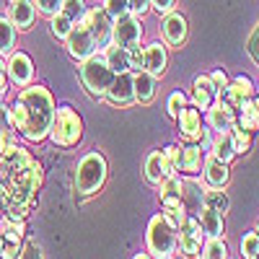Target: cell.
Listing matches in <instances>:
<instances>
[{"mask_svg":"<svg viewBox=\"0 0 259 259\" xmlns=\"http://www.w3.org/2000/svg\"><path fill=\"white\" fill-rule=\"evenodd\" d=\"M11 109V127L31 143H39L50 135V127L55 119V99L41 85H29L18 94Z\"/></svg>","mask_w":259,"mask_h":259,"instance_id":"obj_1","label":"cell"},{"mask_svg":"<svg viewBox=\"0 0 259 259\" xmlns=\"http://www.w3.org/2000/svg\"><path fill=\"white\" fill-rule=\"evenodd\" d=\"M104 182H106V158L96 150L85 153L75 168V192L83 197H91L104 187Z\"/></svg>","mask_w":259,"mask_h":259,"instance_id":"obj_2","label":"cell"},{"mask_svg":"<svg viewBox=\"0 0 259 259\" xmlns=\"http://www.w3.org/2000/svg\"><path fill=\"white\" fill-rule=\"evenodd\" d=\"M80 80L85 85V91H89L91 96H104L106 89L112 85L114 80V70L106 65L104 55H91V57H85L80 60Z\"/></svg>","mask_w":259,"mask_h":259,"instance_id":"obj_3","label":"cell"},{"mask_svg":"<svg viewBox=\"0 0 259 259\" xmlns=\"http://www.w3.org/2000/svg\"><path fill=\"white\" fill-rule=\"evenodd\" d=\"M83 135V122L80 117L70 109V106H62V109L55 112V119H52V127H50V138L55 145H62V148H70L80 140Z\"/></svg>","mask_w":259,"mask_h":259,"instance_id":"obj_4","label":"cell"},{"mask_svg":"<svg viewBox=\"0 0 259 259\" xmlns=\"http://www.w3.org/2000/svg\"><path fill=\"white\" fill-rule=\"evenodd\" d=\"M148 249L153 256H174L177 251V228L163 215H156L148 226Z\"/></svg>","mask_w":259,"mask_h":259,"instance_id":"obj_5","label":"cell"},{"mask_svg":"<svg viewBox=\"0 0 259 259\" xmlns=\"http://www.w3.org/2000/svg\"><path fill=\"white\" fill-rule=\"evenodd\" d=\"M65 47H68V55L75 57V60H85V57H91L99 47H96V41L89 31V26L83 24V21H75L70 34L65 36Z\"/></svg>","mask_w":259,"mask_h":259,"instance_id":"obj_6","label":"cell"},{"mask_svg":"<svg viewBox=\"0 0 259 259\" xmlns=\"http://www.w3.org/2000/svg\"><path fill=\"white\" fill-rule=\"evenodd\" d=\"M80 21L89 26V31H91V36H94V41H96V47H106V45L112 41V21H114V18L106 13L104 8L85 11Z\"/></svg>","mask_w":259,"mask_h":259,"instance_id":"obj_7","label":"cell"},{"mask_svg":"<svg viewBox=\"0 0 259 259\" xmlns=\"http://www.w3.org/2000/svg\"><path fill=\"white\" fill-rule=\"evenodd\" d=\"M143 36V29H140V21L133 16V13H124L119 18L112 21V41L119 47H133L138 45Z\"/></svg>","mask_w":259,"mask_h":259,"instance_id":"obj_8","label":"cell"},{"mask_svg":"<svg viewBox=\"0 0 259 259\" xmlns=\"http://www.w3.org/2000/svg\"><path fill=\"white\" fill-rule=\"evenodd\" d=\"M104 96H106V101L114 104V106H130V104H133L135 101V89H133V75H130V70L117 73Z\"/></svg>","mask_w":259,"mask_h":259,"instance_id":"obj_9","label":"cell"},{"mask_svg":"<svg viewBox=\"0 0 259 259\" xmlns=\"http://www.w3.org/2000/svg\"><path fill=\"white\" fill-rule=\"evenodd\" d=\"M6 70H8V80L16 85H29L34 78V65L26 52H13L11 60L6 62Z\"/></svg>","mask_w":259,"mask_h":259,"instance_id":"obj_10","label":"cell"},{"mask_svg":"<svg viewBox=\"0 0 259 259\" xmlns=\"http://www.w3.org/2000/svg\"><path fill=\"white\" fill-rule=\"evenodd\" d=\"M236 109L228 106L223 99L221 101H212L207 106V124L210 130H218V133H226V130H233V122H236Z\"/></svg>","mask_w":259,"mask_h":259,"instance_id":"obj_11","label":"cell"},{"mask_svg":"<svg viewBox=\"0 0 259 259\" xmlns=\"http://www.w3.org/2000/svg\"><path fill=\"white\" fill-rule=\"evenodd\" d=\"M179 122V133L184 140H200V133H202V117H200V109L197 106H182V112L177 117Z\"/></svg>","mask_w":259,"mask_h":259,"instance_id":"obj_12","label":"cell"},{"mask_svg":"<svg viewBox=\"0 0 259 259\" xmlns=\"http://www.w3.org/2000/svg\"><path fill=\"white\" fill-rule=\"evenodd\" d=\"M161 31H163V39L168 41V45L179 47L182 41L187 39V18L182 13L168 11L166 18H163V24H161Z\"/></svg>","mask_w":259,"mask_h":259,"instance_id":"obj_13","label":"cell"},{"mask_svg":"<svg viewBox=\"0 0 259 259\" xmlns=\"http://www.w3.org/2000/svg\"><path fill=\"white\" fill-rule=\"evenodd\" d=\"M251 94H254V85H251V80H249L246 75H239L233 83H228V85H226L221 96H223V101H226L228 106H233V109H239L241 101L251 99Z\"/></svg>","mask_w":259,"mask_h":259,"instance_id":"obj_14","label":"cell"},{"mask_svg":"<svg viewBox=\"0 0 259 259\" xmlns=\"http://www.w3.org/2000/svg\"><path fill=\"white\" fill-rule=\"evenodd\" d=\"M8 18L13 21L16 29H29L36 18V6L34 0H11L8 6Z\"/></svg>","mask_w":259,"mask_h":259,"instance_id":"obj_15","label":"cell"},{"mask_svg":"<svg viewBox=\"0 0 259 259\" xmlns=\"http://www.w3.org/2000/svg\"><path fill=\"white\" fill-rule=\"evenodd\" d=\"M166 62H168L166 50L158 45V41H153V45H148V47L143 50V70H148L150 75L161 78V75L166 73Z\"/></svg>","mask_w":259,"mask_h":259,"instance_id":"obj_16","label":"cell"},{"mask_svg":"<svg viewBox=\"0 0 259 259\" xmlns=\"http://www.w3.org/2000/svg\"><path fill=\"white\" fill-rule=\"evenodd\" d=\"M194 106L197 109H207V106L215 101V96H218V89H215V83L210 75H197L194 78Z\"/></svg>","mask_w":259,"mask_h":259,"instance_id":"obj_17","label":"cell"},{"mask_svg":"<svg viewBox=\"0 0 259 259\" xmlns=\"http://www.w3.org/2000/svg\"><path fill=\"white\" fill-rule=\"evenodd\" d=\"M133 89H135V101L150 104L156 99V75H150L148 70H140L133 78Z\"/></svg>","mask_w":259,"mask_h":259,"instance_id":"obj_18","label":"cell"},{"mask_svg":"<svg viewBox=\"0 0 259 259\" xmlns=\"http://www.w3.org/2000/svg\"><path fill=\"white\" fill-rule=\"evenodd\" d=\"M205 179L210 187H226L228 184V163L218 156H210L205 161Z\"/></svg>","mask_w":259,"mask_h":259,"instance_id":"obj_19","label":"cell"},{"mask_svg":"<svg viewBox=\"0 0 259 259\" xmlns=\"http://www.w3.org/2000/svg\"><path fill=\"white\" fill-rule=\"evenodd\" d=\"M197 218H200L202 233H207V236H221L223 233V212H218V210H212V207L205 205V207H200Z\"/></svg>","mask_w":259,"mask_h":259,"instance_id":"obj_20","label":"cell"},{"mask_svg":"<svg viewBox=\"0 0 259 259\" xmlns=\"http://www.w3.org/2000/svg\"><path fill=\"white\" fill-rule=\"evenodd\" d=\"M179 168L187 171V174H197L202 168V148H197V145L179 148Z\"/></svg>","mask_w":259,"mask_h":259,"instance_id":"obj_21","label":"cell"},{"mask_svg":"<svg viewBox=\"0 0 259 259\" xmlns=\"http://www.w3.org/2000/svg\"><path fill=\"white\" fill-rule=\"evenodd\" d=\"M239 127L249 130V133L259 127V101H251V99L241 101V106H239Z\"/></svg>","mask_w":259,"mask_h":259,"instance_id":"obj_22","label":"cell"},{"mask_svg":"<svg viewBox=\"0 0 259 259\" xmlns=\"http://www.w3.org/2000/svg\"><path fill=\"white\" fill-rule=\"evenodd\" d=\"M104 60H106V65H109V68L114 70V75L130 70V65H127V47H119V45H114V41H112L109 47H106Z\"/></svg>","mask_w":259,"mask_h":259,"instance_id":"obj_23","label":"cell"},{"mask_svg":"<svg viewBox=\"0 0 259 259\" xmlns=\"http://www.w3.org/2000/svg\"><path fill=\"white\" fill-rule=\"evenodd\" d=\"M212 156H218L221 161H233L236 158V148H233V135H231V130H226V133L218 135V140L212 143Z\"/></svg>","mask_w":259,"mask_h":259,"instance_id":"obj_24","label":"cell"},{"mask_svg":"<svg viewBox=\"0 0 259 259\" xmlns=\"http://www.w3.org/2000/svg\"><path fill=\"white\" fill-rule=\"evenodd\" d=\"M163 177H166V171H163V156H161V150H153V153L145 158V179L150 184H158Z\"/></svg>","mask_w":259,"mask_h":259,"instance_id":"obj_25","label":"cell"},{"mask_svg":"<svg viewBox=\"0 0 259 259\" xmlns=\"http://www.w3.org/2000/svg\"><path fill=\"white\" fill-rule=\"evenodd\" d=\"M16 47V26L8 16H0V55H8Z\"/></svg>","mask_w":259,"mask_h":259,"instance_id":"obj_26","label":"cell"},{"mask_svg":"<svg viewBox=\"0 0 259 259\" xmlns=\"http://www.w3.org/2000/svg\"><path fill=\"white\" fill-rule=\"evenodd\" d=\"M202 205L218 210V212H226L228 210V197L221 192V187H210V189L202 192Z\"/></svg>","mask_w":259,"mask_h":259,"instance_id":"obj_27","label":"cell"},{"mask_svg":"<svg viewBox=\"0 0 259 259\" xmlns=\"http://www.w3.org/2000/svg\"><path fill=\"white\" fill-rule=\"evenodd\" d=\"M200 256L207 259H226L228 256V246L221 236H210V241L205 244V249H200Z\"/></svg>","mask_w":259,"mask_h":259,"instance_id":"obj_28","label":"cell"},{"mask_svg":"<svg viewBox=\"0 0 259 259\" xmlns=\"http://www.w3.org/2000/svg\"><path fill=\"white\" fill-rule=\"evenodd\" d=\"M70 29H73V21L65 16L62 11L55 13V16H50V31H52L55 39H65V36L70 34Z\"/></svg>","mask_w":259,"mask_h":259,"instance_id":"obj_29","label":"cell"},{"mask_svg":"<svg viewBox=\"0 0 259 259\" xmlns=\"http://www.w3.org/2000/svg\"><path fill=\"white\" fill-rule=\"evenodd\" d=\"M184 200H187L184 207H189L192 212H200V207H202V192L194 184H182V202Z\"/></svg>","mask_w":259,"mask_h":259,"instance_id":"obj_30","label":"cell"},{"mask_svg":"<svg viewBox=\"0 0 259 259\" xmlns=\"http://www.w3.org/2000/svg\"><path fill=\"white\" fill-rule=\"evenodd\" d=\"M161 156H163V171H166V177L168 174H177V168H179V148L177 145H168L161 150Z\"/></svg>","mask_w":259,"mask_h":259,"instance_id":"obj_31","label":"cell"},{"mask_svg":"<svg viewBox=\"0 0 259 259\" xmlns=\"http://www.w3.org/2000/svg\"><path fill=\"white\" fill-rule=\"evenodd\" d=\"M231 135H233V148H236V156H239V153H246V150L251 148V135H249V130H244V127H236V130H231Z\"/></svg>","mask_w":259,"mask_h":259,"instance_id":"obj_32","label":"cell"},{"mask_svg":"<svg viewBox=\"0 0 259 259\" xmlns=\"http://www.w3.org/2000/svg\"><path fill=\"white\" fill-rule=\"evenodd\" d=\"M60 11L75 24V21H80L83 13H85V3H83V0H62V8Z\"/></svg>","mask_w":259,"mask_h":259,"instance_id":"obj_33","label":"cell"},{"mask_svg":"<svg viewBox=\"0 0 259 259\" xmlns=\"http://www.w3.org/2000/svg\"><path fill=\"white\" fill-rule=\"evenodd\" d=\"M200 249H202V239H197L189 231H182V251L189 256H200Z\"/></svg>","mask_w":259,"mask_h":259,"instance_id":"obj_34","label":"cell"},{"mask_svg":"<svg viewBox=\"0 0 259 259\" xmlns=\"http://www.w3.org/2000/svg\"><path fill=\"white\" fill-rule=\"evenodd\" d=\"M24 233H26L24 221H11V223L3 228V239H6V241H13V244H21V239H24Z\"/></svg>","mask_w":259,"mask_h":259,"instance_id":"obj_35","label":"cell"},{"mask_svg":"<svg viewBox=\"0 0 259 259\" xmlns=\"http://www.w3.org/2000/svg\"><path fill=\"white\" fill-rule=\"evenodd\" d=\"M241 254L246 259H256L259 256V236L256 233H246L241 239Z\"/></svg>","mask_w":259,"mask_h":259,"instance_id":"obj_36","label":"cell"},{"mask_svg":"<svg viewBox=\"0 0 259 259\" xmlns=\"http://www.w3.org/2000/svg\"><path fill=\"white\" fill-rule=\"evenodd\" d=\"M16 145H18V143H16V130H13V127L0 130V153H3V156L13 153Z\"/></svg>","mask_w":259,"mask_h":259,"instance_id":"obj_37","label":"cell"},{"mask_svg":"<svg viewBox=\"0 0 259 259\" xmlns=\"http://www.w3.org/2000/svg\"><path fill=\"white\" fill-rule=\"evenodd\" d=\"M158 194L163 197V194H182V182L174 177V174H168L158 182Z\"/></svg>","mask_w":259,"mask_h":259,"instance_id":"obj_38","label":"cell"},{"mask_svg":"<svg viewBox=\"0 0 259 259\" xmlns=\"http://www.w3.org/2000/svg\"><path fill=\"white\" fill-rule=\"evenodd\" d=\"M166 212H163V218L168 221V226H174L177 231H179V226L184 223V218H187V207L184 205H179V207H163Z\"/></svg>","mask_w":259,"mask_h":259,"instance_id":"obj_39","label":"cell"},{"mask_svg":"<svg viewBox=\"0 0 259 259\" xmlns=\"http://www.w3.org/2000/svg\"><path fill=\"white\" fill-rule=\"evenodd\" d=\"M104 11L112 18H119V16L130 13V6H127V0H104Z\"/></svg>","mask_w":259,"mask_h":259,"instance_id":"obj_40","label":"cell"},{"mask_svg":"<svg viewBox=\"0 0 259 259\" xmlns=\"http://www.w3.org/2000/svg\"><path fill=\"white\" fill-rule=\"evenodd\" d=\"M184 104H187V96H184L182 91H177V94H171V96H168V104H166V109H168V117H174V119H177Z\"/></svg>","mask_w":259,"mask_h":259,"instance_id":"obj_41","label":"cell"},{"mask_svg":"<svg viewBox=\"0 0 259 259\" xmlns=\"http://www.w3.org/2000/svg\"><path fill=\"white\" fill-rule=\"evenodd\" d=\"M127 65H130V70H135V73L143 70V50L138 45L127 47Z\"/></svg>","mask_w":259,"mask_h":259,"instance_id":"obj_42","label":"cell"},{"mask_svg":"<svg viewBox=\"0 0 259 259\" xmlns=\"http://www.w3.org/2000/svg\"><path fill=\"white\" fill-rule=\"evenodd\" d=\"M34 6H36V11H39V13H45V16L50 18V16L60 13L62 0H34Z\"/></svg>","mask_w":259,"mask_h":259,"instance_id":"obj_43","label":"cell"},{"mask_svg":"<svg viewBox=\"0 0 259 259\" xmlns=\"http://www.w3.org/2000/svg\"><path fill=\"white\" fill-rule=\"evenodd\" d=\"M127 6L133 16H145L150 11V0H127Z\"/></svg>","mask_w":259,"mask_h":259,"instance_id":"obj_44","label":"cell"},{"mask_svg":"<svg viewBox=\"0 0 259 259\" xmlns=\"http://www.w3.org/2000/svg\"><path fill=\"white\" fill-rule=\"evenodd\" d=\"M249 55H251V60L259 65V24H256L254 34L249 36Z\"/></svg>","mask_w":259,"mask_h":259,"instance_id":"obj_45","label":"cell"},{"mask_svg":"<svg viewBox=\"0 0 259 259\" xmlns=\"http://www.w3.org/2000/svg\"><path fill=\"white\" fill-rule=\"evenodd\" d=\"M210 78H212L215 89H218V96H221V94H223V89L228 85V78H226V73H223V70H215V73H212Z\"/></svg>","mask_w":259,"mask_h":259,"instance_id":"obj_46","label":"cell"},{"mask_svg":"<svg viewBox=\"0 0 259 259\" xmlns=\"http://www.w3.org/2000/svg\"><path fill=\"white\" fill-rule=\"evenodd\" d=\"M150 8H156L158 13H168L174 11V0H150Z\"/></svg>","mask_w":259,"mask_h":259,"instance_id":"obj_47","label":"cell"},{"mask_svg":"<svg viewBox=\"0 0 259 259\" xmlns=\"http://www.w3.org/2000/svg\"><path fill=\"white\" fill-rule=\"evenodd\" d=\"M161 205H163V207H179V205H184V202H182V194H163Z\"/></svg>","mask_w":259,"mask_h":259,"instance_id":"obj_48","label":"cell"},{"mask_svg":"<svg viewBox=\"0 0 259 259\" xmlns=\"http://www.w3.org/2000/svg\"><path fill=\"white\" fill-rule=\"evenodd\" d=\"M11 127V109L0 101V130H8Z\"/></svg>","mask_w":259,"mask_h":259,"instance_id":"obj_49","label":"cell"},{"mask_svg":"<svg viewBox=\"0 0 259 259\" xmlns=\"http://www.w3.org/2000/svg\"><path fill=\"white\" fill-rule=\"evenodd\" d=\"M18 254H21V246L13 244V241H8V244L3 246V251H0V256H8V259H13V256H18Z\"/></svg>","mask_w":259,"mask_h":259,"instance_id":"obj_50","label":"cell"},{"mask_svg":"<svg viewBox=\"0 0 259 259\" xmlns=\"http://www.w3.org/2000/svg\"><path fill=\"white\" fill-rule=\"evenodd\" d=\"M18 256H41V251H39V246H36V244H31V241H29L24 249H21V254H18Z\"/></svg>","mask_w":259,"mask_h":259,"instance_id":"obj_51","label":"cell"},{"mask_svg":"<svg viewBox=\"0 0 259 259\" xmlns=\"http://www.w3.org/2000/svg\"><path fill=\"white\" fill-rule=\"evenodd\" d=\"M200 143H202V150H210V148H212V140H210V130H202V133H200Z\"/></svg>","mask_w":259,"mask_h":259,"instance_id":"obj_52","label":"cell"},{"mask_svg":"<svg viewBox=\"0 0 259 259\" xmlns=\"http://www.w3.org/2000/svg\"><path fill=\"white\" fill-rule=\"evenodd\" d=\"M6 91H8V78H6V70H0V99L6 96Z\"/></svg>","mask_w":259,"mask_h":259,"instance_id":"obj_53","label":"cell"},{"mask_svg":"<svg viewBox=\"0 0 259 259\" xmlns=\"http://www.w3.org/2000/svg\"><path fill=\"white\" fill-rule=\"evenodd\" d=\"M3 246H6V239H3V233H0V251H3Z\"/></svg>","mask_w":259,"mask_h":259,"instance_id":"obj_54","label":"cell"},{"mask_svg":"<svg viewBox=\"0 0 259 259\" xmlns=\"http://www.w3.org/2000/svg\"><path fill=\"white\" fill-rule=\"evenodd\" d=\"M0 70H6V62L3 60H0Z\"/></svg>","mask_w":259,"mask_h":259,"instance_id":"obj_55","label":"cell"},{"mask_svg":"<svg viewBox=\"0 0 259 259\" xmlns=\"http://www.w3.org/2000/svg\"><path fill=\"white\" fill-rule=\"evenodd\" d=\"M254 233H256V236H259V223H256V231H254Z\"/></svg>","mask_w":259,"mask_h":259,"instance_id":"obj_56","label":"cell"},{"mask_svg":"<svg viewBox=\"0 0 259 259\" xmlns=\"http://www.w3.org/2000/svg\"><path fill=\"white\" fill-rule=\"evenodd\" d=\"M0 218H3V212H0Z\"/></svg>","mask_w":259,"mask_h":259,"instance_id":"obj_57","label":"cell"}]
</instances>
